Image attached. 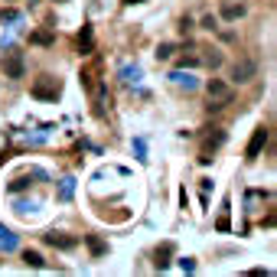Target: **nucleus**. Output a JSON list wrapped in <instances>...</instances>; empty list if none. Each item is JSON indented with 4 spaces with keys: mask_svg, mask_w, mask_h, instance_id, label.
<instances>
[{
    "mask_svg": "<svg viewBox=\"0 0 277 277\" xmlns=\"http://www.w3.org/2000/svg\"><path fill=\"white\" fill-rule=\"evenodd\" d=\"M205 92H209V111H222L225 104H231V98H235V88L228 82H222V78H212V82L205 85Z\"/></svg>",
    "mask_w": 277,
    "mask_h": 277,
    "instance_id": "f257e3e1",
    "label": "nucleus"
},
{
    "mask_svg": "<svg viewBox=\"0 0 277 277\" xmlns=\"http://www.w3.org/2000/svg\"><path fill=\"white\" fill-rule=\"evenodd\" d=\"M258 75V62L254 59H238L235 66H231V82H238V85H245V82H251V78Z\"/></svg>",
    "mask_w": 277,
    "mask_h": 277,
    "instance_id": "f03ea898",
    "label": "nucleus"
},
{
    "mask_svg": "<svg viewBox=\"0 0 277 277\" xmlns=\"http://www.w3.org/2000/svg\"><path fill=\"white\" fill-rule=\"evenodd\" d=\"M59 92H62V85L56 78H49V75H42V78L33 82V98H49V101H56Z\"/></svg>",
    "mask_w": 277,
    "mask_h": 277,
    "instance_id": "7ed1b4c3",
    "label": "nucleus"
},
{
    "mask_svg": "<svg viewBox=\"0 0 277 277\" xmlns=\"http://www.w3.org/2000/svg\"><path fill=\"white\" fill-rule=\"evenodd\" d=\"M4 75L7 78H23V52H7L4 59Z\"/></svg>",
    "mask_w": 277,
    "mask_h": 277,
    "instance_id": "20e7f679",
    "label": "nucleus"
},
{
    "mask_svg": "<svg viewBox=\"0 0 277 277\" xmlns=\"http://www.w3.org/2000/svg\"><path fill=\"white\" fill-rule=\"evenodd\" d=\"M264 144H267V127H258V131L251 134V140H248L245 157H248V160H258V154L264 150Z\"/></svg>",
    "mask_w": 277,
    "mask_h": 277,
    "instance_id": "39448f33",
    "label": "nucleus"
},
{
    "mask_svg": "<svg viewBox=\"0 0 277 277\" xmlns=\"http://www.w3.org/2000/svg\"><path fill=\"white\" fill-rule=\"evenodd\" d=\"M46 241H49L52 248H62V251H69V248H75V245H78V238L66 235V231H49V235H46Z\"/></svg>",
    "mask_w": 277,
    "mask_h": 277,
    "instance_id": "423d86ee",
    "label": "nucleus"
},
{
    "mask_svg": "<svg viewBox=\"0 0 277 277\" xmlns=\"http://www.w3.org/2000/svg\"><path fill=\"white\" fill-rule=\"evenodd\" d=\"M169 78H173V82H176V85H183V88H186V92H193V88H196V85H199V82H196V78H193L189 72H183V69H176V72H173V75H169Z\"/></svg>",
    "mask_w": 277,
    "mask_h": 277,
    "instance_id": "0eeeda50",
    "label": "nucleus"
},
{
    "mask_svg": "<svg viewBox=\"0 0 277 277\" xmlns=\"http://www.w3.org/2000/svg\"><path fill=\"white\" fill-rule=\"evenodd\" d=\"M16 245H20V241H16V235H13L10 228H4V225H0V248H4V251H13Z\"/></svg>",
    "mask_w": 277,
    "mask_h": 277,
    "instance_id": "6e6552de",
    "label": "nucleus"
},
{
    "mask_svg": "<svg viewBox=\"0 0 277 277\" xmlns=\"http://www.w3.org/2000/svg\"><path fill=\"white\" fill-rule=\"evenodd\" d=\"M245 16V7L241 4H225L222 7V20H241Z\"/></svg>",
    "mask_w": 277,
    "mask_h": 277,
    "instance_id": "1a4fd4ad",
    "label": "nucleus"
},
{
    "mask_svg": "<svg viewBox=\"0 0 277 277\" xmlns=\"http://www.w3.org/2000/svg\"><path fill=\"white\" fill-rule=\"evenodd\" d=\"M121 78H124L127 85H137V82H140V66H124V69H121Z\"/></svg>",
    "mask_w": 277,
    "mask_h": 277,
    "instance_id": "9d476101",
    "label": "nucleus"
},
{
    "mask_svg": "<svg viewBox=\"0 0 277 277\" xmlns=\"http://www.w3.org/2000/svg\"><path fill=\"white\" fill-rule=\"evenodd\" d=\"M72 193H75V180H72V176H66V180H62V186H59V199L69 202V199H72Z\"/></svg>",
    "mask_w": 277,
    "mask_h": 277,
    "instance_id": "9b49d317",
    "label": "nucleus"
},
{
    "mask_svg": "<svg viewBox=\"0 0 277 277\" xmlns=\"http://www.w3.org/2000/svg\"><path fill=\"white\" fill-rule=\"evenodd\" d=\"M23 261L30 264V267H42V264H46V261H42V254H39V251H26V254H23Z\"/></svg>",
    "mask_w": 277,
    "mask_h": 277,
    "instance_id": "f8f14e48",
    "label": "nucleus"
},
{
    "mask_svg": "<svg viewBox=\"0 0 277 277\" xmlns=\"http://www.w3.org/2000/svg\"><path fill=\"white\" fill-rule=\"evenodd\" d=\"M169 251H173L169 245H163V248L157 251V267H166V264H169V261H166V258H169Z\"/></svg>",
    "mask_w": 277,
    "mask_h": 277,
    "instance_id": "ddd939ff",
    "label": "nucleus"
},
{
    "mask_svg": "<svg viewBox=\"0 0 277 277\" xmlns=\"http://www.w3.org/2000/svg\"><path fill=\"white\" fill-rule=\"evenodd\" d=\"M85 241H88V248H92V254H104V245H101V241H98L95 235H88Z\"/></svg>",
    "mask_w": 277,
    "mask_h": 277,
    "instance_id": "4468645a",
    "label": "nucleus"
},
{
    "mask_svg": "<svg viewBox=\"0 0 277 277\" xmlns=\"http://www.w3.org/2000/svg\"><path fill=\"white\" fill-rule=\"evenodd\" d=\"M134 154H137V160H147V144H144V140H134Z\"/></svg>",
    "mask_w": 277,
    "mask_h": 277,
    "instance_id": "2eb2a0df",
    "label": "nucleus"
},
{
    "mask_svg": "<svg viewBox=\"0 0 277 277\" xmlns=\"http://www.w3.org/2000/svg\"><path fill=\"white\" fill-rule=\"evenodd\" d=\"M78 42H82V49H85V52L92 49V30H88V26L82 30V36H78Z\"/></svg>",
    "mask_w": 277,
    "mask_h": 277,
    "instance_id": "dca6fc26",
    "label": "nucleus"
},
{
    "mask_svg": "<svg viewBox=\"0 0 277 277\" xmlns=\"http://www.w3.org/2000/svg\"><path fill=\"white\" fill-rule=\"evenodd\" d=\"M26 186H30V176H20V180L10 183V193H20V189H26Z\"/></svg>",
    "mask_w": 277,
    "mask_h": 277,
    "instance_id": "f3484780",
    "label": "nucleus"
},
{
    "mask_svg": "<svg viewBox=\"0 0 277 277\" xmlns=\"http://www.w3.org/2000/svg\"><path fill=\"white\" fill-rule=\"evenodd\" d=\"M173 56V46L169 42H163V46H157V59H169Z\"/></svg>",
    "mask_w": 277,
    "mask_h": 277,
    "instance_id": "a211bd4d",
    "label": "nucleus"
},
{
    "mask_svg": "<svg viewBox=\"0 0 277 277\" xmlns=\"http://www.w3.org/2000/svg\"><path fill=\"white\" fill-rule=\"evenodd\" d=\"M0 20H4V23H16V20H20V13H13V10H0Z\"/></svg>",
    "mask_w": 277,
    "mask_h": 277,
    "instance_id": "6ab92c4d",
    "label": "nucleus"
},
{
    "mask_svg": "<svg viewBox=\"0 0 277 277\" xmlns=\"http://www.w3.org/2000/svg\"><path fill=\"white\" fill-rule=\"evenodd\" d=\"M180 66H183V69H196V66H199V59H196V56H183Z\"/></svg>",
    "mask_w": 277,
    "mask_h": 277,
    "instance_id": "aec40b11",
    "label": "nucleus"
},
{
    "mask_svg": "<svg viewBox=\"0 0 277 277\" xmlns=\"http://www.w3.org/2000/svg\"><path fill=\"white\" fill-rule=\"evenodd\" d=\"M33 42H39V46H49L52 36H49V33H36V36H33Z\"/></svg>",
    "mask_w": 277,
    "mask_h": 277,
    "instance_id": "412c9836",
    "label": "nucleus"
},
{
    "mask_svg": "<svg viewBox=\"0 0 277 277\" xmlns=\"http://www.w3.org/2000/svg\"><path fill=\"white\" fill-rule=\"evenodd\" d=\"M33 209H36L33 202H16V212H20V216H26V212H33Z\"/></svg>",
    "mask_w": 277,
    "mask_h": 277,
    "instance_id": "4be33fe9",
    "label": "nucleus"
},
{
    "mask_svg": "<svg viewBox=\"0 0 277 277\" xmlns=\"http://www.w3.org/2000/svg\"><path fill=\"white\" fill-rule=\"evenodd\" d=\"M180 267H183V271H186V274H189V271H196V264H193V258H180Z\"/></svg>",
    "mask_w": 277,
    "mask_h": 277,
    "instance_id": "5701e85b",
    "label": "nucleus"
},
{
    "mask_svg": "<svg viewBox=\"0 0 277 277\" xmlns=\"http://www.w3.org/2000/svg\"><path fill=\"white\" fill-rule=\"evenodd\" d=\"M205 62H209V66H212V69H216V66H219V62H222V56H219V52H209V56H205Z\"/></svg>",
    "mask_w": 277,
    "mask_h": 277,
    "instance_id": "b1692460",
    "label": "nucleus"
},
{
    "mask_svg": "<svg viewBox=\"0 0 277 277\" xmlns=\"http://www.w3.org/2000/svg\"><path fill=\"white\" fill-rule=\"evenodd\" d=\"M202 26H205V30H216V26H219V20H216V16H205V20H202Z\"/></svg>",
    "mask_w": 277,
    "mask_h": 277,
    "instance_id": "393cba45",
    "label": "nucleus"
},
{
    "mask_svg": "<svg viewBox=\"0 0 277 277\" xmlns=\"http://www.w3.org/2000/svg\"><path fill=\"white\" fill-rule=\"evenodd\" d=\"M124 4H127V7H131V4H144V0H124Z\"/></svg>",
    "mask_w": 277,
    "mask_h": 277,
    "instance_id": "a878e982",
    "label": "nucleus"
}]
</instances>
